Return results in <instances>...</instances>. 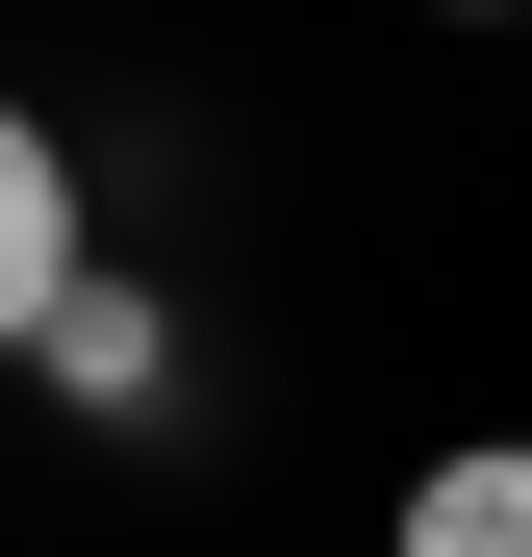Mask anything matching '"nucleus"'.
<instances>
[{
  "instance_id": "20e7f679",
  "label": "nucleus",
  "mask_w": 532,
  "mask_h": 557,
  "mask_svg": "<svg viewBox=\"0 0 532 557\" xmlns=\"http://www.w3.org/2000/svg\"><path fill=\"white\" fill-rule=\"evenodd\" d=\"M431 26H507V0H431Z\"/></svg>"
},
{
  "instance_id": "7ed1b4c3",
  "label": "nucleus",
  "mask_w": 532,
  "mask_h": 557,
  "mask_svg": "<svg viewBox=\"0 0 532 557\" xmlns=\"http://www.w3.org/2000/svg\"><path fill=\"white\" fill-rule=\"evenodd\" d=\"M381 557H532V456H507V431H457V456L381 507Z\"/></svg>"
},
{
  "instance_id": "f257e3e1",
  "label": "nucleus",
  "mask_w": 532,
  "mask_h": 557,
  "mask_svg": "<svg viewBox=\"0 0 532 557\" xmlns=\"http://www.w3.org/2000/svg\"><path fill=\"white\" fill-rule=\"evenodd\" d=\"M0 381H26V406H76V431H152V406H177V305H152L127 253H76L51 305H26V355H0Z\"/></svg>"
},
{
  "instance_id": "f03ea898",
  "label": "nucleus",
  "mask_w": 532,
  "mask_h": 557,
  "mask_svg": "<svg viewBox=\"0 0 532 557\" xmlns=\"http://www.w3.org/2000/svg\"><path fill=\"white\" fill-rule=\"evenodd\" d=\"M102 253V177H76V127L51 102H0V355H26V305Z\"/></svg>"
}]
</instances>
